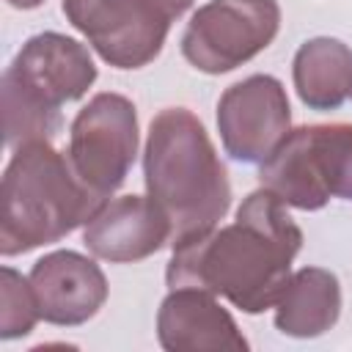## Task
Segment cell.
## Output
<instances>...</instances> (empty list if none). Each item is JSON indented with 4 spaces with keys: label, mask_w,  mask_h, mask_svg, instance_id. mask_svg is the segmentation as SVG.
I'll return each mask as SVG.
<instances>
[{
    "label": "cell",
    "mask_w": 352,
    "mask_h": 352,
    "mask_svg": "<svg viewBox=\"0 0 352 352\" xmlns=\"http://www.w3.org/2000/svg\"><path fill=\"white\" fill-rule=\"evenodd\" d=\"M292 110L280 80L250 74L228 85L217 102L223 148L239 162H264L289 135Z\"/></svg>",
    "instance_id": "9"
},
{
    "label": "cell",
    "mask_w": 352,
    "mask_h": 352,
    "mask_svg": "<svg viewBox=\"0 0 352 352\" xmlns=\"http://www.w3.org/2000/svg\"><path fill=\"white\" fill-rule=\"evenodd\" d=\"M275 308V327L280 333L294 338H316L338 322V278L322 267H302L289 278Z\"/></svg>",
    "instance_id": "13"
},
{
    "label": "cell",
    "mask_w": 352,
    "mask_h": 352,
    "mask_svg": "<svg viewBox=\"0 0 352 352\" xmlns=\"http://www.w3.org/2000/svg\"><path fill=\"white\" fill-rule=\"evenodd\" d=\"M41 319L38 302L30 286V278H22L16 270H0V338H22Z\"/></svg>",
    "instance_id": "15"
},
{
    "label": "cell",
    "mask_w": 352,
    "mask_h": 352,
    "mask_svg": "<svg viewBox=\"0 0 352 352\" xmlns=\"http://www.w3.org/2000/svg\"><path fill=\"white\" fill-rule=\"evenodd\" d=\"M148 198L170 223V245L195 239L226 217L231 184L204 124L187 107L154 116L143 151Z\"/></svg>",
    "instance_id": "2"
},
{
    "label": "cell",
    "mask_w": 352,
    "mask_h": 352,
    "mask_svg": "<svg viewBox=\"0 0 352 352\" xmlns=\"http://www.w3.org/2000/svg\"><path fill=\"white\" fill-rule=\"evenodd\" d=\"M82 242L96 258L129 264L170 242V223L148 195H121L104 201L85 223Z\"/></svg>",
    "instance_id": "11"
},
{
    "label": "cell",
    "mask_w": 352,
    "mask_h": 352,
    "mask_svg": "<svg viewBox=\"0 0 352 352\" xmlns=\"http://www.w3.org/2000/svg\"><path fill=\"white\" fill-rule=\"evenodd\" d=\"M157 336L168 352H245L234 316L198 286H176L157 314Z\"/></svg>",
    "instance_id": "12"
},
{
    "label": "cell",
    "mask_w": 352,
    "mask_h": 352,
    "mask_svg": "<svg viewBox=\"0 0 352 352\" xmlns=\"http://www.w3.org/2000/svg\"><path fill=\"white\" fill-rule=\"evenodd\" d=\"M104 198L85 187L69 154L50 140L14 148L0 184V253L19 256L88 223Z\"/></svg>",
    "instance_id": "3"
},
{
    "label": "cell",
    "mask_w": 352,
    "mask_h": 352,
    "mask_svg": "<svg viewBox=\"0 0 352 352\" xmlns=\"http://www.w3.org/2000/svg\"><path fill=\"white\" fill-rule=\"evenodd\" d=\"M38 314L50 324L74 327L96 316L107 300V278L99 264L77 250L41 256L30 270Z\"/></svg>",
    "instance_id": "10"
},
{
    "label": "cell",
    "mask_w": 352,
    "mask_h": 352,
    "mask_svg": "<svg viewBox=\"0 0 352 352\" xmlns=\"http://www.w3.org/2000/svg\"><path fill=\"white\" fill-rule=\"evenodd\" d=\"M8 6H14V8H22V11H28V8H36V6H41L44 0H6Z\"/></svg>",
    "instance_id": "16"
},
{
    "label": "cell",
    "mask_w": 352,
    "mask_h": 352,
    "mask_svg": "<svg viewBox=\"0 0 352 352\" xmlns=\"http://www.w3.org/2000/svg\"><path fill=\"white\" fill-rule=\"evenodd\" d=\"M96 80L85 44L63 33H38L22 44L3 74L6 146L52 140L60 129V107L80 99Z\"/></svg>",
    "instance_id": "4"
},
{
    "label": "cell",
    "mask_w": 352,
    "mask_h": 352,
    "mask_svg": "<svg viewBox=\"0 0 352 352\" xmlns=\"http://www.w3.org/2000/svg\"><path fill=\"white\" fill-rule=\"evenodd\" d=\"M300 248L302 231L286 204L261 187L242 201L231 226L176 245L165 280L170 289L198 286L245 314H261L280 300Z\"/></svg>",
    "instance_id": "1"
},
{
    "label": "cell",
    "mask_w": 352,
    "mask_h": 352,
    "mask_svg": "<svg viewBox=\"0 0 352 352\" xmlns=\"http://www.w3.org/2000/svg\"><path fill=\"white\" fill-rule=\"evenodd\" d=\"M258 182L294 209H322L330 198L352 201V124L289 129L261 162Z\"/></svg>",
    "instance_id": "5"
},
{
    "label": "cell",
    "mask_w": 352,
    "mask_h": 352,
    "mask_svg": "<svg viewBox=\"0 0 352 352\" xmlns=\"http://www.w3.org/2000/svg\"><path fill=\"white\" fill-rule=\"evenodd\" d=\"M192 0H63L66 19L116 69L151 63Z\"/></svg>",
    "instance_id": "6"
},
{
    "label": "cell",
    "mask_w": 352,
    "mask_h": 352,
    "mask_svg": "<svg viewBox=\"0 0 352 352\" xmlns=\"http://www.w3.org/2000/svg\"><path fill=\"white\" fill-rule=\"evenodd\" d=\"M69 160L99 198H110L126 179L138 154V113L121 94H96L72 121Z\"/></svg>",
    "instance_id": "8"
},
{
    "label": "cell",
    "mask_w": 352,
    "mask_h": 352,
    "mask_svg": "<svg viewBox=\"0 0 352 352\" xmlns=\"http://www.w3.org/2000/svg\"><path fill=\"white\" fill-rule=\"evenodd\" d=\"M297 96L311 110H336L352 96V50L330 36L308 38L292 63Z\"/></svg>",
    "instance_id": "14"
},
{
    "label": "cell",
    "mask_w": 352,
    "mask_h": 352,
    "mask_svg": "<svg viewBox=\"0 0 352 352\" xmlns=\"http://www.w3.org/2000/svg\"><path fill=\"white\" fill-rule=\"evenodd\" d=\"M278 28L275 0H209L187 22L182 55L198 72L223 74L267 50Z\"/></svg>",
    "instance_id": "7"
}]
</instances>
